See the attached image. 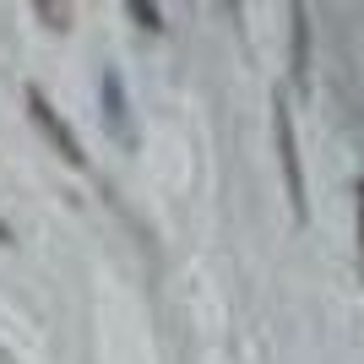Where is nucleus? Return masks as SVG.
<instances>
[{"label": "nucleus", "mask_w": 364, "mask_h": 364, "mask_svg": "<svg viewBox=\"0 0 364 364\" xmlns=\"http://www.w3.org/2000/svg\"><path fill=\"white\" fill-rule=\"evenodd\" d=\"M28 114H33V120H38V131H44V136L55 141V152H60L65 164H76V168L87 164V152H82V141H76V131H71V125L60 120V114H55V104H49V98H44V92H38V87H28Z\"/></svg>", "instance_id": "nucleus-1"}, {"label": "nucleus", "mask_w": 364, "mask_h": 364, "mask_svg": "<svg viewBox=\"0 0 364 364\" xmlns=\"http://www.w3.org/2000/svg\"><path fill=\"white\" fill-rule=\"evenodd\" d=\"M272 131H277V158H283V174H289V201H294V213L304 218V174H299V141H294V120H289V109H283V98H277Z\"/></svg>", "instance_id": "nucleus-2"}, {"label": "nucleus", "mask_w": 364, "mask_h": 364, "mask_svg": "<svg viewBox=\"0 0 364 364\" xmlns=\"http://www.w3.org/2000/svg\"><path fill=\"white\" fill-rule=\"evenodd\" d=\"M294 82L310 87V0H294Z\"/></svg>", "instance_id": "nucleus-3"}, {"label": "nucleus", "mask_w": 364, "mask_h": 364, "mask_svg": "<svg viewBox=\"0 0 364 364\" xmlns=\"http://www.w3.org/2000/svg\"><path fill=\"white\" fill-rule=\"evenodd\" d=\"M33 11H38V22H44L49 33L71 28V0H33Z\"/></svg>", "instance_id": "nucleus-4"}, {"label": "nucleus", "mask_w": 364, "mask_h": 364, "mask_svg": "<svg viewBox=\"0 0 364 364\" xmlns=\"http://www.w3.org/2000/svg\"><path fill=\"white\" fill-rule=\"evenodd\" d=\"M131 16H136L147 33H158L164 28V11H158V0H131Z\"/></svg>", "instance_id": "nucleus-5"}, {"label": "nucleus", "mask_w": 364, "mask_h": 364, "mask_svg": "<svg viewBox=\"0 0 364 364\" xmlns=\"http://www.w3.org/2000/svg\"><path fill=\"white\" fill-rule=\"evenodd\" d=\"M359 245H364V185H359Z\"/></svg>", "instance_id": "nucleus-6"}, {"label": "nucleus", "mask_w": 364, "mask_h": 364, "mask_svg": "<svg viewBox=\"0 0 364 364\" xmlns=\"http://www.w3.org/2000/svg\"><path fill=\"white\" fill-rule=\"evenodd\" d=\"M228 11H234V16H240V0H228Z\"/></svg>", "instance_id": "nucleus-7"}]
</instances>
